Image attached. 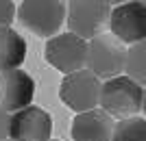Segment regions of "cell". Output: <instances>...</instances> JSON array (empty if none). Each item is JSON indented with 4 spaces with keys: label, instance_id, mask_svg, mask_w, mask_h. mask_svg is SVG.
<instances>
[{
    "label": "cell",
    "instance_id": "cell-5",
    "mask_svg": "<svg viewBox=\"0 0 146 141\" xmlns=\"http://www.w3.org/2000/svg\"><path fill=\"white\" fill-rule=\"evenodd\" d=\"M100 89H103L100 78H96L90 70H81V72L68 74L61 80L59 96L61 102L79 115V113L94 111L100 104Z\"/></svg>",
    "mask_w": 146,
    "mask_h": 141
},
{
    "label": "cell",
    "instance_id": "cell-12",
    "mask_svg": "<svg viewBox=\"0 0 146 141\" xmlns=\"http://www.w3.org/2000/svg\"><path fill=\"white\" fill-rule=\"evenodd\" d=\"M127 74L137 85H146V41L133 43L127 50Z\"/></svg>",
    "mask_w": 146,
    "mask_h": 141
},
{
    "label": "cell",
    "instance_id": "cell-8",
    "mask_svg": "<svg viewBox=\"0 0 146 141\" xmlns=\"http://www.w3.org/2000/svg\"><path fill=\"white\" fill-rule=\"evenodd\" d=\"M52 135V119L39 106H26L11 115V141H50Z\"/></svg>",
    "mask_w": 146,
    "mask_h": 141
},
{
    "label": "cell",
    "instance_id": "cell-6",
    "mask_svg": "<svg viewBox=\"0 0 146 141\" xmlns=\"http://www.w3.org/2000/svg\"><path fill=\"white\" fill-rule=\"evenodd\" d=\"M46 61L66 76L81 72L87 63V41L70 31L59 33L46 43Z\"/></svg>",
    "mask_w": 146,
    "mask_h": 141
},
{
    "label": "cell",
    "instance_id": "cell-17",
    "mask_svg": "<svg viewBox=\"0 0 146 141\" xmlns=\"http://www.w3.org/2000/svg\"><path fill=\"white\" fill-rule=\"evenodd\" d=\"M7 141H11V139H7Z\"/></svg>",
    "mask_w": 146,
    "mask_h": 141
},
{
    "label": "cell",
    "instance_id": "cell-9",
    "mask_svg": "<svg viewBox=\"0 0 146 141\" xmlns=\"http://www.w3.org/2000/svg\"><path fill=\"white\" fill-rule=\"evenodd\" d=\"M33 96H35V80L24 70H11L0 74V106L7 113L13 115L31 106Z\"/></svg>",
    "mask_w": 146,
    "mask_h": 141
},
{
    "label": "cell",
    "instance_id": "cell-16",
    "mask_svg": "<svg viewBox=\"0 0 146 141\" xmlns=\"http://www.w3.org/2000/svg\"><path fill=\"white\" fill-rule=\"evenodd\" d=\"M142 111L146 113V89H144V100H142Z\"/></svg>",
    "mask_w": 146,
    "mask_h": 141
},
{
    "label": "cell",
    "instance_id": "cell-7",
    "mask_svg": "<svg viewBox=\"0 0 146 141\" xmlns=\"http://www.w3.org/2000/svg\"><path fill=\"white\" fill-rule=\"evenodd\" d=\"M111 35L122 43L146 41V5L144 2H124L111 11L109 18Z\"/></svg>",
    "mask_w": 146,
    "mask_h": 141
},
{
    "label": "cell",
    "instance_id": "cell-14",
    "mask_svg": "<svg viewBox=\"0 0 146 141\" xmlns=\"http://www.w3.org/2000/svg\"><path fill=\"white\" fill-rule=\"evenodd\" d=\"M15 15H18L15 2H11V0H0V28H9Z\"/></svg>",
    "mask_w": 146,
    "mask_h": 141
},
{
    "label": "cell",
    "instance_id": "cell-18",
    "mask_svg": "<svg viewBox=\"0 0 146 141\" xmlns=\"http://www.w3.org/2000/svg\"><path fill=\"white\" fill-rule=\"evenodd\" d=\"M50 141H52V139H50Z\"/></svg>",
    "mask_w": 146,
    "mask_h": 141
},
{
    "label": "cell",
    "instance_id": "cell-4",
    "mask_svg": "<svg viewBox=\"0 0 146 141\" xmlns=\"http://www.w3.org/2000/svg\"><path fill=\"white\" fill-rule=\"evenodd\" d=\"M111 18V5L100 0H72L68 2V28L81 39L92 41L103 35V28Z\"/></svg>",
    "mask_w": 146,
    "mask_h": 141
},
{
    "label": "cell",
    "instance_id": "cell-15",
    "mask_svg": "<svg viewBox=\"0 0 146 141\" xmlns=\"http://www.w3.org/2000/svg\"><path fill=\"white\" fill-rule=\"evenodd\" d=\"M9 128H11V115L0 106V141H7V137H9Z\"/></svg>",
    "mask_w": 146,
    "mask_h": 141
},
{
    "label": "cell",
    "instance_id": "cell-10",
    "mask_svg": "<svg viewBox=\"0 0 146 141\" xmlns=\"http://www.w3.org/2000/svg\"><path fill=\"white\" fill-rule=\"evenodd\" d=\"M113 119L103 109L79 113L72 119L74 141H111L113 139Z\"/></svg>",
    "mask_w": 146,
    "mask_h": 141
},
{
    "label": "cell",
    "instance_id": "cell-3",
    "mask_svg": "<svg viewBox=\"0 0 146 141\" xmlns=\"http://www.w3.org/2000/svg\"><path fill=\"white\" fill-rule=\"evenodd\" d=\"M20 24L37 37H52L59 33L68 18V2L59 0H26L18 7Z\"/></svg>",
    "mask_w": 146,
    "mask_h": 141
},
{
    "label": "cell",
    "instance_id": "cell-1",
    "mask_svg": "<svg viewBox=\"0 0 146 141\" xmlns=\"http://www.w3.org/2000/svg\"><path fill=\"white\" fill-rule=\"evenodd\" d=\"M144 89L129 76L105 80L100 89V109L113 119H131L142 111Z\"/></svg>",
    "mask_w": 146,
    "mask_h": 141
},
{
    "label": "cell",
    "instance_id": "cell-2",
    "mask_svg": "<svg viewBox=\"0 0 146 141\" xmlns=\"http://www.w3.org/2000/svg\"><path fill=\"white\" fill-rule=\"evenodd\" d=\"M124 68H127V48L118 37H113L111 33H103L87 41L85 70H90L96 78H118Z\"/></svg>",
    "mask_w": 146,
    "mask_h": 141
},
{
    "label": "cell",
    "instance_id": "cell-11",
    "mask_svg": "<svg viewBox=\"0 0 146 141\" xmlns=\"http://www.w3.org/2000/svg\"><path fill=\"white\" fill-rule=\"evenodd\" d=\"M26 59V41L18 31L0 28V74L20 70Z\"/></svg>",
    "mask_w": 146,
    "mask_h": 141
},
{
    "label": "cell",
    "instance_id": "cell-13",
    "mask_svg": "<svg viewBox=\"0 0 146 141\" xmlns=\"http://www.w3.org/2000/svg\"><path fill=\"white\" fill-rule=\"evenodd\" d=\"M111 141H146V119L144 117H131L122 119L113 128Z\"/></svg>",
    "mask_w": 146,
    "mask_h": 141
}]
</instances>
